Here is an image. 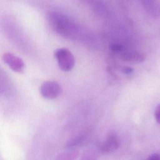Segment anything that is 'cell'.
I'll use <instances>...</instances> for the list:
<instances>
[{
  "label": "cell",
  "mask_w": 160,
  "mask_h": 160,
  "mask_svg": "<svg viewBox=\"0 0 160 160\" xmlns=\"http://www.w3.org/2000/svg\"><path fill=\"white\" fill-rule=\"evenodd\" d=\"M48 20L52 28L61 36L68 39H74L76 36V24L64 14L52 12L49 14Z\"/></svg>",
  "instance_id": "cell-1"
},
{
  "label": "cell",
  "mask_w": 160,
  "mask_h": 160,
  "mask_svg": "<svg viewBox=\"0 0 160 160\" xmlns=\"http://www.w3.org/2000/svg\"><path fill=\"white\" fill-rule=\"evenodd\" d=\"M59 68L64 71H69L74 66L75 59L71 52L67 48L57 49L54 52Z\"/></svg>",
  "instance_id": "cell-2"
},
{
  "label": "cell",
  "mask_w": 160,
  "mask_h": 160,
  "mask_svg": "<svg viewBox=\"0 0 160 160\" xmlns=\"http://www.w3.org/2000/svg\"><path fill=\"white\" fill-rule=\"evenodd\" d=\"M61 88L59 84L53 81L44 82L40 88V92L42 97L48 99H54L61 94Z\"/></svg>",
  "instance_id": "cell-3"
},
{
  "label": "cell",
  "mask_w": 160,
  "mask_h": 160,
  "mask_svg": "<svg viewBox=\"0 0 160 160\" xmlns=\"http://www.w3.org/2000/svg\"><path fill=\"white\" fill-rule=\"evenodd\" d=\"M4 62L14 71L22 72L24 70L25 64L21 58L11 52H5L2 55Z\"/></svg>",
  "instance_id": "cell-4"
},
{
  "label": "cell",
  "mask_w": 160,
  "mask_h": 160,
  "mask_svg": "<svg viewBox=\"0 0 160 160\" xmlns=\"http://www.w3.org/2000/svg\"><path fill=\"white\" fill-rule=\"evenodd\" d=\"M120 144L121 142L118 136L115 134H111L100 144L99 149L102 152H110L118 149Z\"/></svg>",
  "instance_id": "cell-5"
},
{
  "label": "cell",
  "mask_w": 160,
  "mask_h": 160,
  "mask_svg": "<svg viewBox=\"0 0 160 160\" xmlns=\"http://www.w3.org/2000/svg\"><path fill=\"white\" fill-rule=\"evenodd\" d=\"M145 11L150 15L158 16L160 14V5L157 0H138Z\"/></svg>",
  "instance_id": "cell-6"
},
{
  "label": "cell",
  "mask_w": 160,
  "mask_h": 160,
  "mask_svg": "<svg viewBox=\"0 0 160 160\" xmlns=\"http://www.w3.org/2000/svg\"><path fill=\"white\" fill-rule=\"evenodd\" d=\"M121 58L124 61L134 63L142 62L146 59V57L144 54L134 51H125L122 52Z\"/></svg>",
  "instance_id": "cell-7"
},
{
  "label": "cell",
  "mask_w": 160,
  "mask_h": 160,
  "mask_svg": "<svg viewBox=\"0 0 160 160\" xmlns=\"http://www.w3.org/2000/svg\"><path fill=\"white\" fill-rule=\"evenodd\" d=\"M11 89V83L8 76L0 67V94L8 93Z\"/></svg>",
  "instance_id": "cell-8"
},
{
  "label": "cell",
  "mask_w": 160,
  "mask_h": 160,
  "mask_svg": "<svg viewBox=\"0 0 160 160\" xmlns=\"http://www.w3.org/2000/svg\"><path fill=\"white\" fill-rule=\"evenodd\" d=\"M110 49L111 51L116 52H119L122 51V47L120 44H118L115 43L111 44L110 45Z\"/></svg>",
  "instance_id": "cell-9"
},
{
  "label": "cell",
  "mask_w": 160,
  "mask_h": 160,
  "mask_svg": "<svg viewBox=\"0 0 160 160\" xmlns=\"http://www.w3.org/2000/svg\"><path fill=\"white\" fill-rule=\"evenodd\" d=\"M154 116L156 121L160 124V104H159L155 109Z\"/></svg>",
  "instance_id": "cell-10"
},
{
  "label": "cell",
  "mask_w": 160,
  "mask_h": 160,
  "mask_svg": "<svg viewBox=\"0 0 160 160\" xmlns=\"http://www.w3.org/2000/svg\"><path fill=\"white\" fill-rule=\"evenodd\" d=\"M149 159L151 160H160V153H154L148 157Z\"/></svg>",
  "instance_id": "cell-11"
},
{
  "label": "cell",
  "mask_w": 160,
  "mask_h": 160,
  "mask_svg": "<svg viewBox=\"0 0 160 160\" xmlns=\"http://www.w3.org/2000/svg\"><path fill=\"white\" fill-rule=\"evenodd\" d=\"M133 69L131 68H129V67H125L122 69V71L124 73L126 74H129L130 73H131L132 72Z\"/></svg>",
  "instance_id": "cell-12"
}]
</instances>
